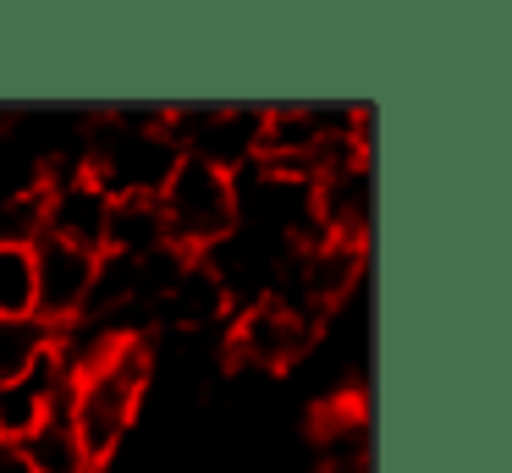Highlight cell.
<instances>
[{
    "instance_id": "6da1fadb",
    "label": "cell",
    "mask_w": 512,
    "mask_h": 473,
    "mask_svg": "<svg viewBox=\"0 0 512 473\" xmlns=\"http://www.w3.org/2000/svg\"><path fill=\"white\" fill-rule=\"evenodd\" d=\"M155 369H160L155 336H105L100 347L89 352V363L72 374L67 418H72V435H78L83 457H89L94 468L111 462L116 451L127 446Z\"/></svg>"
},
{
    "instance_id": "7a4b0ae2",
    "label": "cell",
    "mask_w": 512,
    "mask_h": 473,
    "mask_svg": "<svg viewBox=\"0 0 512 473\" xmlns=\"http://www.w3.org/2000/svg\"><path fill=\"white\" fill-rule=\"evenodd\" d=\"M160 215H166V242L177 253H204L237 226V187H232V171L210 160H193L182 154L171 165L166 187H160Z\"/></svg>"
},
{
    "instance_id": "3957f363",
    "label": "cell",
    "mask_w": 512,
    "mask_h": 473,
    "mask_svg": "<svg viewBox=\"0 0 512 473\" xmlns=\"http://www.w3.org/2000/svg\"><path fill=\"white\" fill-rule=\"evenodd\" d=\"M320 330L309 319H298L292 308L281 303H248V308H232L226 319V358L248 363L259 374H276V369H298L303 358L314 352Z\"/></svg>"
},
{
    "instance_id": "277c9868",
    "label": "cell",
    "mask_w": 512,
    "mask_h": 473,
    "mask_svg": "<svg viewBox=\"0 0 512 473\" xmlns=\"http://www.w3.org/2000/svg\"><path fill=\"white\" fill-rule=\"evenodd\" d=\"M105 215L111 193L89 171H50L39 187V237H56L67 248L100 253L105 248Z\"/></svg>"
},
{
    "instance_id": "5b68a950",
    "label": "cell",
    "mask_w": 512,
    "mask_h": 473,
    "mask_svg": "<svg viewBox=\"0 0 512 473\" xmlns=\"http://www.w3.org/2000/svg\"><path fill=\"white\" fill-rule=\"evenodd\" d=\"M94 259L100 253L67 248L56 237H34V319H45L50 330L78 325L94 292Z\"/></svg>"
},
{
    "instance_id": "8992f818",
    "label": "cell",
    "mask_w": 512,
    "mask_h": 473,
    "mask_svg": "<svg viewBox=\"0 0 512 473\" xmlns=\"http://www.w3.org/2000/svg\"><path fill=\"white\" fill-rule=\"evenodd\" d=\"M314 220L336 242H364L369 231V160L314 176Z\"/></svg>"
},
{
    "instance_id": "52a82bcc",
    "label": "cell",
    "mask_w": 512,
    "mask_h": 473,
    "mask_svg": "<svg viewBox=\"0 0 512 473\" xmlns=\"http://www.w3.org/2000/svg\"><path fill=\"white\" fill-rule=\"evenodd\" d=\"M160 248H171L160 198H144V193L111 198V215H105V248L100 253H116V259H149V253H160Z\"/></svg>"
},
{
    "instance_id": "ba28073f",
    "label": "cell",
    "mask_w": 512,
    "mask_h": 473,
    "mask_svg": "<svg viewBox=\"0 0 512 473\" xmlns=\"http://www.w3.org/2000/svg\"><path fill=\"white\" fill-rule=\"evenodd\" d=\"M23 457L34 473H94V462L83 457L78 435H72V418L61 413V407H50V413L23 435Z\"/></svg>"
},
{
    "instance_id": "9c48e42d",
    "label": "cell",
    "mask_w": 512,
    "mask_h": 473,
    "mask_svg": "<svg viewBox=\"0 0 512 473\" xmlns=\"http://www.w3.org/2000/svg\"><path fill=\"white\" fill-rule=\"evenodd\" d=\"M0 319H34V242H0Z\"/></svg>"
},
{
    "instance_id": "30bf717a",
    "label": "cell",
    "mask_w": 512,
    "mask_h": 473,
    "mask_svg": "<svg viewBox=\"0 0 512 473\" xmlns=\"http://www.w3.org/2000/svg\"><path fill=\"white\" fill-rule=\"evenodd\" d=\"M56 341V330L45 319H0V385L28 374V363Z\"/></svg>"
},
{
    "instance_id": "8fae6325",
    "label": "cell",
    "mask_w": 512,
    "mask_h": 473,
    "mask_svg": "<svg viewBox=\"0 0 512 473\" xmlns=\"http://www.w3.org/2000/svg\"><path fill=\"white\" fill-rule=\"evenodd\" d=\"M0 473H34L23 457V440H0Z\"/></svg>"
}]
</instances>
